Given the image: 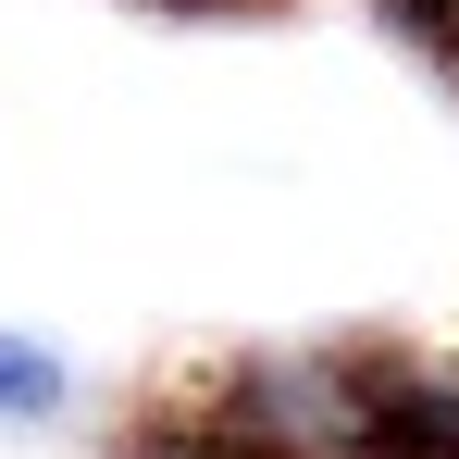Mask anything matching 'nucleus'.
<instances>
[{
    "label": "nucleus",
    "instance_id": "obj_1",
    "mask_svg": "<svg viewBox=\"0 0 459 459\" xmlns=\"http://www.w3.org/2000/svg\"><path fill=\"white\" fill-rule=\"evenodd\" d=\"M63 397H75L63 348H38V335H13V323H0V422H13V435H38Z\"/></svg>",
    "mask_w": 459,
    "mask_h": 459
},
{
    "label": "nucleus",
    "instance_id": "obj_2",
    "mask_svg": "<svg viewBox=\"0 0 459 459\" xmlns=\"http://www.w3.org/2000/svg\"><path fill=\"white\" fill-rule=\"evenodd\" d=\"M150 13H261V0H150Z\"/></svg>",
    "mask_w": 459,
    "mask_h": 459
}]
</instances>
